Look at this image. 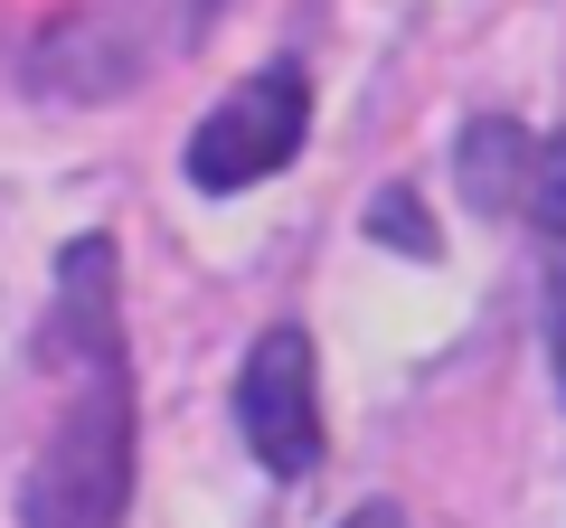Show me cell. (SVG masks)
Listing matches in <instances>:
<instances>
[{"instance_id":"cell-1","label":"cell","mask_w":566,"mask_h":528,"mask_svg":"<svg viewBox=\"0 0 566 528\" xmlns=\"http://www.w3.org/2000/svg\"><path fill=\"white\" fill-rule=\"evenodd\" d=\"M39 359L66 378V415L20 482V528H123L142 463L133 349H123V255L114 236H76L57 255V321Z\"/></svg>"},{"instance_id":"cell-2","label":"cell","mask_w":566,"mask_h":528,"mask_svg":"<svg viewBox=\"0 0 566 528\" xmlns=\"http://www.w3.org/2000/svg\"><path fill=\"white\" fill-rule=\"evenodd\" d=\"M303 133H312V76L283 57V66H264V76H245L237 95H218V114L189 133L180 170H189V189H208V199H237V189L293 170Z\"/></svg>"},{"instance_id":"cell-3","label":"cell","mask_w":566,"mask_h":528,"mask_svg":"<svg viewBox=\"0 0 566 528\" xmlns=\"http://www.w3.org/2000/svg\"><path fill=\"white\" fill-rule=\"evenodd\" d=\"M237 434L274 482H312L322 472V378H312V330L274 321L237 368Z\"/></svg>"},{"instance_id":"cell-4","label":"cell","mask_w":566,"mask_h":528,"mask_svg":"<svg viewBox=\"0 0 566 528\" xmlns=\"http://www.w3.org/2000/svg\"><path fill=\"white\" fill-rule=\"evenodd\" d=\"M528 161H538V142H528L520 123H472L463 133V189H472V208H520L528 199Z\"/></svg>"},{"instance_id":"cell-5","label":"cell","mask_w":566,"mask_h":528,"mask_svg":"<svg viewBox=\"0 0 566 528\" xmlns=\"http://www.w3.org/2000/svg\"><path fill=\"white\" fill-rule=\"evenodd\" d=\"M368 236H378V245H397V255H416V264H434V255H444V236H434V218H424V199H416V189H378V199H368Z\"/></svg>"},{"instance_id":"cell-6","label":"cell","mask_w":566,"mask_h":528,"mask_svg":"<svg viewBox=\"0 0 566 528\" xmlns=\"http://www.w3.org/2000/svg\"><path fill=\"white\" fill-rule=\"evenodd\" d=\"M520 218H538L547 236L566 245V133H557V142H538V161H528V199H520Z\"/></svg>"},{"instance_id":"cell-7","label":"cell","mask_w":566,"mask_h":528,"mask_svg":"<svg viewBox=\"0 0 566 528\" xmlns=\"http://www.w3.org/2000/svg\"><path fill=\"white\" fill-rule=\"evenodd\" d=\"M547 359H557V387H566V274H557V293H547Z\"/></svg>"},{"instance_id":"cell-8","label":"cell","mask_w":566,"mask_h":528,"mask_svg":"<svg viewBox=\"0 0 566 528\" xmlns=\"http://www.w3.org/2000/svg\"><path fill=\"white\" fill-rule=\"evenodd\" d=\"M340 528H406V509H397V500H359Z\"/></svg>"}]
</instances>
